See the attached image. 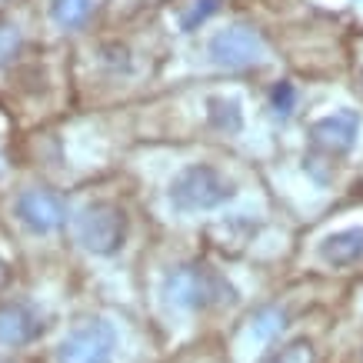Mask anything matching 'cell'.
<instances>
[{
  "label": "cell",
  "mask_w": 363,
  "mask_h": 363,
  "mask_svg": "<svg viewBox=\"0 0 363 363\" xmlns=\"http://www.w3.org/2000/svg\"><path fill=\"white\" fill-rule=\"evenodd\" d=\"M17 213L30 223L33 230H50V227L60 220V207H57V200L47 197V194H27V197L17 203Z\"/></svg>",
  "instance_id": "3"
},
{
  "label": "cell",
  "mask_w": 363,
  "mask_h": 363,
  "mask_svg": "<svg viewBox=\"0 0 363 363\" xmlns=\"http://www.w3.org/2000/svg\"><path fill=\"white\" fill-rule=\"evenodd\" d=\"M113 330L100 320H90L84 327L67 333V340L57 350V363H107L113 353Z\"/></svg>",
  "instance_id": "1"
},
{
  "label": "cell",
  "mask_w": 363,
  "mask_h": 363,
  "mask_svg": "<svg viewBox=\"0 0 363 363\" xmlns=\"http://www.w3.org/2000/svg\"><path fill=\"white\" fill-rule=\"evenodd\" d=\"M40 330V323L27 307L13 303V307L0 310V343L7 347H17V343H27L33 333Z\"/></svg>",
  "instance_id": "2"
}]
</instances>
